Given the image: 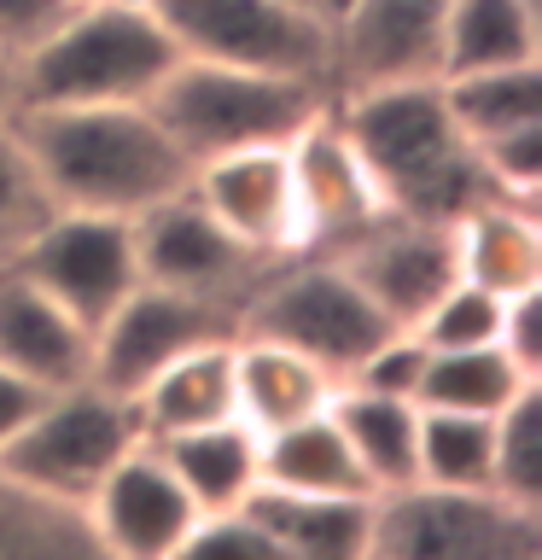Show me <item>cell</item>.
Here are the masks:
<instances>
[{"mask_svg": "<svg viewBox=\"0 0 542 560\" xmlns=\"http://www.w3.org/2000/svg\"><path fill=\"white\" fill-rule=\"evenodd\" d=\"M542 59L537 0H449L444 24V70H484V65H525Z\"/></svg>", "mask_w": 542, "mask_h": 560, "instance_id": "cell-26", "label": "cell"}, {"mask_svg": "<svg viewBox=\"0 0 542 560\" xmlns=\"http://www.w3.org/2000/svg\"><path fill=\"white\" fill-rule=\"evenodd\" d=\"M134 444H146L140 420H134V402L105 392L94 380H76V385H59V392H47L35 402V415L0 450V472L42 490L52 502L82 508Z\"/></svg>", "mask_w": 542, "mask_h": 560, "instance_id": "cell-5", "label": "cell"}, {"mask_svg": "<svg viewBox=\"0 0 542 560\" xmlns=\"http://www.w3.org/2000/svg\"><path fill=\"white\" fill-rule=\"evenodd\" d=\"M332 122L350 152L362 158L385 217L409 222H455L479 199H496L472 140L449 122L437 82L362 88L332 100Z\"/></svg>", "mask_w": 542, "mask_h": 560, "instance_id": "cell-1", "label": "cell"}, {"mask_svg": "<svg viewBox=\"0 0 542 560\" xmlns=\"http://www.w3.org/2000/svg\"><path fill=\"white\" fill-rule=\"evenodd\" d=\"M437 94H444L449 122L479 147V140H490V135L542 122V59L449 70V77H437Z\"/></svg>", "mask_w": 542, "mask_h": 560, "instance_id": "cell-25", "label": "cell"}, {"mask_svg": "<svg viewBox=\"0 0 542 560\" xmlns=\"http://www.w3.org/2000/svg\"><path fill=\"white\" fill-rule=\"evenodd\" d=\"M0 560H111L76 502H52L42 490L0 472Z\"/></svg>", "mask_w": 542, "mask_h": 560, "instance_id": "cell-27", "label": "cell"}, {"mask_svg": "<svg viewBox=\"0 0 542 560\" xmlns=\"http://www.w3.org/2000/svg\"><path fill=\"white\" fill-rule=\"evenodd\" d=\"M134 234V269L140 287H164V292H187L222 310H245L251 292L262 287V275L280 257H262L251 245H239L227 228L199 205V192L181 187L169 199L146 205L140 217H129Z\"/></svg>", "mask_w": 542, "mask_h": 560, "instance_id": "cell-8", "label": "cell"}, {"mask_svg": "<svg viewBox=\"0 0 542 560\" xmlns=\"http://www.w3.org/2000/svg\"><path fill=\"white\" fill-rule=\"evenodd\" d=\"M374 502L379 497H297L257 485L245 514L286 560H374Z\"/></svg>", "mask_w": 542, "mask_h": 560, "instance_id": "cell-18", "label": "cell"}, {"mask_svg": "<svg viewBox=\"0 0 542 560\" xmlns=\"http://www.w3.org/2000/svg\"><path fill=\"white\" fill-rule=\"evenodd\" d=\"M502 304L507 298L472 287V280H455V287L437 298V304L414 322V332L426 339V350H472V345H496L502 332Z\"/></svg>", "mask_w": 542, "mask_h": 560, "instance_id": "cell-32", "label": "cell"}, {"mask_svg": "<svg viewBox=\"0 0 542 560\" xmlns=\"http://www.w3.org/2000/svg\"><path fill=\"white\" fill-rule=\"evenodd\" d=\"M129 402H134V420H140L146 444L234 420V339H216V345H199L187 357H175Z\"/></svg>", "mask_w": 542, "mask_h": 560, "instance_id": "cell-21", "label": "cell"}, {"mask_svg": "<svg viewBox=\"0 0 542 560\" xmlns=\"http://www.w3.org/2000/svg\"><path fill=\"white\" fill-rule=\"evenodd\" d=\"M257 485L297 490V497H374V485L356 467L344 432L332 427V415H309L280 432H262L257 438Z\"/></svg>", "mask_w": 542, "mask_h": 560, "instance_id": "cell-22", "label": "cell"}, {"mask_svg": "<svg viewBox=\"0 0 542 560\" xmlns=\"http://www.w3.org/2000/svg\"><path fill=\"white\" fill-rule=\"evenodd\" d=\"M327 105V82L216 59H175L169 77L146 94V112L192 170L245 147H292Z\"/></svg>", "mask_w": 542, "mask_h": 560, "instance_id": "cell-3", "label": "cell"}, {"mask_svg": "<svg viewBox=\"0 0 542 560\" xmlns=\"http://www.w3.org/2000/svg\"><path fill=\"white\" fill-rule=\"evenodd\" d=\"M332 427L344 432L356 467L367 472L374 497L414 485V450H420V409L409 397H385V392H362V385H339L327 402Z\"/></svg>", "mask_w": 542, "mask_h": 560, "instance_id": "cell-23", "label": "cell"}, {"mask_svg": "<svg viewBox=\"0 0 542 560\" xmlns=\"http://www.w3.org/2000/svg\"><path fill=\"white\" fill-rule=\"evenodd\" d=\"M426 362H432L426 339H420L414 327H397V332H385V339L367 350L362 368H356L344 385H362V392H385V397H409V402H414Z\"/></svg>", "mask_w": 542, "mask_h": 560, "instance_id": "cell-35", "label": "cell"}, {"mask_svg": "<svg viewBox=\"0 0 542 560\" xmlns=\"http://www.w3.org/2000/svg\"><path fill=\"white\" fill-rule=\"evenodd\" d=\"M444 24L449 0H350L332 24L327 88L362 94V88L437 82L444 70Z\"/></svg>", "mask_w": 542, "mask_h": 560, "instance_id": "cell-12", "label": "cell"}, {"mask_svg": "<svg viewBox=\"0 0 542 560\" xmlns=\"http://www.w3.org/2000/svg\"><path fill=\"white\" fill-rule=\"evenodd\" d=\"M181 47L152 18L146 0H82L35 52L17 59L24 105H140Z\"/></svg>", "mask_w": 542, "mask_h": 560, "instance_id": "cell-4", "label": "cell"}, {"mask_svg": "<svg viewBox=\"0 0 542 560\" xmlns=\"http://www.w3.org/2000/svg\"><path fill=\"white\" fill-rule=\"evenodd\" d=\"M490 490L519 508H542V385L525 392L496 415V467Z\"/></svg>", "mask_w": 542, "mask_h": 560, "instance_id": "cell-31", "label": "cell"}, {"mask_svg": "<svg viewBox=\"0 0 542 560\" xmlns=\"http://www.w3.org/2000/svg\"><path fill=\"white\" fill-rule=\"evenodd\" d=\"M479 164H484V182L496 199H525L537 205L542 192V122H525V129H507V135H490L479 140Z\"/></svg>", "mask_w": 542, "mask_h": 560, "instance_id": "cell-33", "label": "cell"}, {"mask_svg": "<svg viewBox=\"0 0 542 560\" xmlns=\"http://www.w3.org/2000/svg\"><path fill=\"white\" fill-rule=\"evenodd\" d=\"M99 549L111 560H169L199 508L181 490V479L164 467L152 444H134L122 462L99 479V490L82 502Z\"/></svg>", "mask_w": 542, "mask_h": 560, "instance_id": "cell-15", "label": "cell"}, {"mask_svg": "<svg viewBox=\"0 0 542 560\" xmlns=\"http://www.w3.org/2000/svg\"><path fill=\"white\" fill-rule=\"evenodd\" d=\"M455 269L472 287L514 298L542 287V217L525 199H479L455 217Z\"/></svg>", "mask_w": 542, "mask_h": 560, "instance_id": "cell-19", "label": "cell"}, {"mask_svg": "<svg viewBox=\"0 0 542 560\" xmlns=\"http://www.w3.org/2000/svg\"><path fill=\"white\" fill-rule=\"evenodd\" d=\"M496 345L507 350V362H514L519 374L542 380V287L514 292V298L502 304V332H496Z\"/></svg>", "mask_w": 542, "mask_h": 560, "instance_id": "cell-36", "label": "cell"}, {"mask_svg": "<svg viewBox=\"0 0 542 560\" xmlns=\"http://www.w3.org/2000/svg\"><path fill=\"white\" fill-rule=\"evenodd\" d=\"M292 164V210H297V257H327L344 240H356L367 222L385 217L362 158L350 152L344 129L332 122V105L286 147Z\"/></svg>", "mask_w": 542, "mask_h": 560, "instance_id": "cell-14", "label": "cell"}, {"mask_svg": "<svg viewBox=\"0 0 542 560\" xmlns=\"http://www.w3.org/2000/svg\"><path fill=\"white\" fill-rule=\"evenodd\" d=\"M17 112V59L7 47H0V117Z\"/></svg>", "mask_w": 542, "mask_h": 560, "instance_id": "cell-40", "label": "cell"}, {"mask_svg": "<svg viewBox=\"0 0 542 560\" xmlns=\"http://www.w3.org/2000/svg\"><path fill=\"white\" fill-rule=\"evenodd\" d=\"M0 269H17L87 332H99L105 315L140 287L129 217H94V210H52V222Z\"/></svg>", "mask_w": 542, "mask_h": 560, "instance_id": "cell-10", "label": "cell"}, {"mask_svg": "<svg viewBox=\"0 0 542 560\" xmlns=\"http://www.w3.org/2000/svg\"><path fill=\"white\" fill-rule=\"evenodd\" d=\"M327 257L356 280L367 292V304L391 327H414L461 280V269H455V222L379 217Z\"/></svg>", "mask_w": 542, "mask_h": 560, "instance_id": "cell-13", "label": "cell"}, {"mask_svg": "<svg viewBox=\"0 0 542 560\" xmlns=\"http://www.w3.org/2000/svg\"><path fill=\"white\" fill-rule=\"evenodd\" d=\"M192 192L239 245L262 257H297V210L286 147H245L192 170Z\"/></svg>", "mask_w": 542, "mask_h": 560, "instance_id": "cell-16", "label": "cell"}, {"mask_svg": "<svg viewBox=\"0 0 542 560\" xmlns=\"http://www.w3.org/2000/svg\"><path fill=\"white\" fill-rule=\"evenodd\" d=\"M42 397H47L42 385H30V380H17V374L0 368V450H7V438L35 415V402H42Z\"/></svg>", "mask_w": 542, "mask_h": 560, "instance_id": "cell-38", "label": "cell"}, {"mask_svg": "<svg viewBox=\"0 0 542 560\" xmlns=\"http://www.w3.org/2000/svg\"><path fill=\"white\" fill-rule=\"evenodd\" d=\"M339 380L327 368H315L309 357L274 345V339H251L239 332L234 339V415L262 432H280L292 420H309V415H327Z\"/></svg>", "mask_w": 542, "mask_h": 560, "instance_id": "cell-20", "label": "cell"}, {"mask_svg": "<svg viewBox=\"0 0 542 560\" xmlns=\"http://www.w3.org/2000/svg\"><path fill=\"white\" fill-rule=\"evenodd\" d=\"M17 135L59 210L140 217L192 182V164L169 147L157 117L140 105H24Z\"/></svg>", "mask_w": 542, "mask_h": 560, "instance_id": "cell-2", "label": "cell"}, {"mask_svg": "<svg viewBox=\"0 0 542 560\" xmlns=\"http://www.w3.org/2000/svg\"><path fill=\"white\" fill-rule=\"evenodd\" d=\"M239 332L286 345L344 385L367 350L397 327L367 304V292L332 257H280L251 292V304L239 310Z\"/></svg>", "mask_w": 542, "mask_h": 560, "instance_id": "cell-6", "label": "cell"}, {"mask_svg": "<svg viewBox=\"0 0 542 560\" xmlns=\"http://www.w3.org/2000/svg\"><path fill=\"white\" fill-rule=\"evenodd\" d=\"M164 455V467L181 479V490L192 497L199 514H227V508H245L257 490V432L245 420H216V427L199 432H175L152 444Z\"/></svg>", "mask_w": 542, "mask_h": 560, "instance_id": "cell-24", "label": "cell"}, {"mask_svg": "<svg viewBox=\"0 0 542 560\" xmlns=\"http://www.w3.org/2000/svg\"><path fill=\"white\" fill-rule=\"evenodd\" d=\"M525 385H542L507 362L502 345H472V350H432L420 374L414 409H455V415H502Z\"/></svg>", "mask_w": 542, "mask_h": 560, "instance_id": "cell-28", "label": "cell"}, {"mask_svg": "<svg viewBox=\"0 0 542 560\" xmlns=\"http://www.w3.org/2000/svg\"><path fill=\"white\" fill-rule=\"evenodd\" d=\"M169 560H286V555L274 549V537L262 532L245 508H227V514H199L192 520Z\"/></svg>", "mask_w": 542, "mask_h": 560, "instance_id": "cell-34", "label": "cell"}, {"mask_svg": "<svg viewBox=\"0 0 542 560\" xmlns=\"http://www.w3.org/2000/svg\"><path fill=\"white\" fill-rule=\"evenodd\" d=\"M146 7L169 30V42L181 47V59L251 65V70L327 82L332 35L309 24V18L286 12L280 0H146Z\"/></svg>", "mask_w": 542, "mask_h": 560, "instance_id": "cell-9", "label": "cell"}, {"mask_svg": "<svg viewBox=\"0 0 542 560\" xmlns=\"http://www.w3.org/2000/svg\"><path fill=\"white\" fill-rule=\"evenodd\" d=\"M280 7H286V12H297V18H309V24H321V30L332 35V24L344 18V7H350V0H280Z\"/></svg>", "mask_w": 542, "mask_h": 560, "instance_id": "cell-39", "label": "cell"}, {"mask_svg": "<svg viewBox=\"0 0 542 560\" xmlns=\"http://www.w3.org/2000/svg\"><path fill=\"white\" fill-rule=\"evenodd\" d=\"M0 368L42 392L87 380L94 368V332L17 269H0Z\"/></svg>", "mask_w": 542, "mask_h": 560, "instance_id": "cell-17", "label": "cell"}, {"mask_svg": "<svg viewBox=\"0 0 542 560\" xmlns=\"http://www.w3.org/2000/svg\"><path fill=\"white\" fill-rule=\"evenodd\" d=\"M490 467H496V415L420 409L414 485H437V490H490Z\"/></svg>", "mask_w": 542, "mask_h": 560, "instance_id": "cell-29", "label": "cell"}, {"mask_svg": "<svg viewBox=\"0 0 542 560\" xmlns=\"http://www.w3.org/2000/svg\"><path fill=\"white\" fill-rule=\"evenodd\" d=\"M52 192L35 170V158L24 147L12 117H0V262H12L24 245L52 222Z\"/></svg>", "mask_w": 542, "mask_h": 560, "instance_id": "cell-30", "label": "cell"}, {"mask_svg": "<svg viewBox=\"0 0 542 560\" xmlns=\"http://www.w3.org/2000/svg\"><path fill=\"white\" fill-rule=\"evenodd\" d=\"M76 7L82 0H0V47H7L12 59H24V52L42 47Z\"/></svg>", "mask_w": 542, "mask_h": 560, "instance_id": "cell-37", "label": "cell"}, {"mask_svg": "<svg viewBox=\"0 0 542 560\" xmlns=\"http://www.w3.org/2000/svg\"><path fill=\"white\" fill-rule=\"evenodd\" d=\"M374 560H542V508L409 485L374 502Z\"/></svg>", "mask_w": 542, "mask_h": 560, "instance_id": "cell-7", "label": "cell"}, {"mask_svg": "<svg viewBox=\"0 0 542 560\" xmlns=\"http://www.w3.org/2000/svg\"><path fill=\"white\" fill-rule=\"evenodd\" d=\"M216 339H239L234 310L204 304V298H187V292H164V287H134L99 322L87 380L117 397H134L157 368H169L175 357H187L199 345H216Z\"/></svg>", "mask_w": 542, "mask_h": 560, "instance_id": "cell-11", "label": "cell"}]
</instances>
